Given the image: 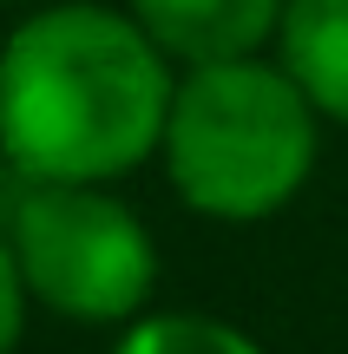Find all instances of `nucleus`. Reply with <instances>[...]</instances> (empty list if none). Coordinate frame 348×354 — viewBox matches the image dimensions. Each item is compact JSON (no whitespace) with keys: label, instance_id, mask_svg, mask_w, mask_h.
<instances>
[{"label":"nucleus","instance_id":"obj_5","mask_svg":"<svg viewBox=\"0 0 348 354\" xmlns=\"http://www.w3.org/2000/svg\"><path fill=\"white\" fill-rule=\"evenodd\" d=\"M276 59L309 92L322 125H348V0H289Z\"/></svg>","mask_w":348,"mask_h":354},{"label":"nucleus","instance_id":"obj_3","mask_svg":"<svg viewBox=\"0 0 348 354\" xmlns=\"http://www.w3.org/2000/svg\"><path fill=\"white\" fill-rule=\"evenodd\" d=\"M7 236L33 308L79 328H131L158 295V236L112 184H20Z\"/></svg>","mask_w":348,"mask_h":354},{"label":"nucleus","instance_id":"obj_7","mask_svg":"<svg viewBox=\"0 0 348 354\" xmlns=\"http://www.w3.org/2000/svg\"><path fill=\"white\" fill-rule=\"evenodd\" d=\"M26 315H33V295H26V282H20V263H13L7 236H0V354H13V348H20V335H26Z\"/></svg>","mask_w":348,"mask_h":354},{"label":"nucleus","instance_id":"obj_8","mask_svg":"<svg viewBox=\"0 0 348 354\" xmlns=\"http://www.w3.org/2000/svg\"><path fill=\"white\" fill-rule=\"evenodd\" d=\"M0 7H46V0H0Z\"/></svg>","mask_w":348,"mask_h":354},{"label":"nucleus","instance_id":"obj_1","mask_svg":"<svg viewBox=\"0 0 348 354\" xmlns=\"http://www.w3.org/2000/svg\"><path fill=\"white\" fill-rule=\"evenodd\" d=\"M178 66L125 7L46 0L0 53V165L20 184H118L165 145Z\"/></svg>","mask_w":348,"mask_h":354},{"label":"nucleus","instance_id":"obj_6","mask_svg":"<svg viewBox=\"0 0 348 354\" xmlns=\"http://www.w3.org/2000/svg\"><path fill=\"white\" fill-rule=\"evenodd\" d=\"M112 354H270V348L250 328L204 315V308H152L131 328H118Z\"/></svg>","mask_w":348,"mask_h":354},{"label":"nucleus","instance_id":"obj_2","mask_svg":"<svg viewBox=\"0 0 348 354\" xmlns=\"http://www.w3.org/2000/svg\"><path fill=\"white\" fill-rule=\"evenodd\" d=\"M315 158H322V112L283 73L276 53L178 73L158 165L191 216L230 230L270 223L309 190Z\"/></svg>","mask_w":348,"mask_h":354},{"label":"nucleus","instance_id":"obj_4","mask_svg":"<svg viewBox=\"0 0 348 354\" xmlns=\"http://www.w3.org/2000/svg\"><path fill=\"white\" fill-rule=\"evenodd\" d=\"M283 7L289 0H125L138 33L152 39L178 73H204V66L276 53Z\"/></svg>","mask_w":348,"mask_h":354},{"label":"nucleus","instance_id":"obj_9","mask_svg":"<svg viewBox=\"0 0 348 354\" xmlns=\"http://www.w3.org/2000/svg\"><path fill=\"white\" fill-rule=\"evenodd\" d=\"M0 53H7V33H0Z\"/></svg>","mask_w":348,"mask_h":354}]
</instances>
